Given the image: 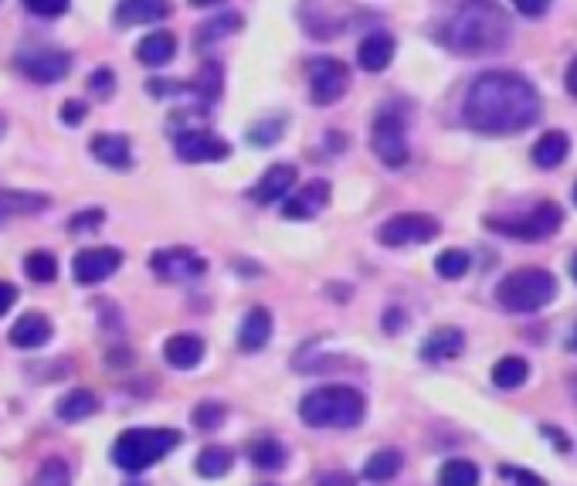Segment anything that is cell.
<instances>
[{
  "label": "cell",
  "instance_id": "cell-37",
  "mask_svg": "<svg viewBox=\"0 0 577 486\" xmlns=\"http://www.w3.org/2000/svg\"><path fill=\"white\" fill-rule=\"evenodd\" d=\"M102 221H106V211L89 208V211H79V215L68 221V228H72L75 235H79V232H96V228H102Z\"/></svg>",
  "mask_w": 577,
  "mask_h": 486
},
{
  "label": "cell",
  "instance_id": "cell-30",
  "mask_svg": "<svg viewBox=\"0 0 577 486\" xmlns=\"http://www.w3.org/2000/svg\"><path fill=\"white\" fill-rule=\"evenodd\" d=\"M479 480V466L469 463V459H449L438 473V486H479Z\"/></svg>",
  "mask_w": 577,
  "mask_h": 486
},
{
  "label": "cell",
  "instance_id": "cell-47",
  "mask_svg": "<svg viewBox=\"0 0 577 486\" xmlns=\"http://www.w3.org/2000/svg\"><path fill=\"white\" fill-rule=\"evenodd\" d=\"M194 7H214V4H221V0H191Z\"/></svg>",
  "mask_w": 577,
  "mask_h": 486
},
{
  "label": "cell",
  "instance_id": "cell-36",
  "mask_svg": "<svg viewBox=\"0 0 577 486\" xmlns=\"http://www.w3.org/2000/svg\"><path fill=\"white\" fill-rule=\"evenodd\" d=\"M221 422H225V405H218V402H201V405L194 408V425H197V429L211 432V429H218Z\"/></svg>",
  "mask_w": 577,
  "mask_h": 486
},
{
  "label": "cell",
  "instance_id": "cell-15",
  "mask_svg": "<svg viewBox=\"0 0 577 486\" xmlns=\"http://www.w3.org/2000/svg\"><path fill=\"white\" fill-rule=\"evenodd\" d=\"M299 181V170L292 164H275L262 174V181L255 184V201L258 204H272L279 198H286V194L296 187Z\"/></svg>",
  "mask_w": 577,
  "mask_h": 486
},
{
  "label": "cell",
  "instance_id": "cell-33",
  "mask_svg": "<svg viewBox=\"0 0 577 486\" xmlns=\"http://www.w3.org/2000/svg\"><path fill=\"white\" fill-rule=\"evenodd\" d=\"M24 272H28L34 283H51V279L58 276V262L51 252H31L28 259H24Z\"/></svg>",
  "mask_w": 577,
  "mask_h": 486
},
{
  "label": "cell",
  "instance_id": "cell-12",
  "mask_svg": "<svg viewBox=\"0 0 577 486\" xmlns=\"http://www.w3.org/2000/svg\"><path fill=\"white\" fill-rule=\"evenodd\" d=\"M177 157L184 164H211L228 157V143L208 130H187L177 136Z\"/></svg>",
  "mask_w": 577,
  "mask_h": 486
},
{
  "label": "cell",
  "instance_id": "cell-35",
  "mask_svg": "<svg viewBox=\"0 0 577 486\" xmlns=\"http://www.w3.org/2000/svg\"><path fill=\"white\" fill-rule=\"evenodd\" d=\"M241 28V17L238 14H225V17H214L201 28V45H211L214 38H225V34H235Z\"/></svg>",
  "mask_w": 577,
  "mask_h": 486
},
{
  "label": "cell",
  "instance_id": "cell-22",
  "mask_svg": "<svg viewBox=\"0 0 577 486\" xmlns=\"http://www.w3.org/2000/svg\"><path fill=\"white\" fill-rule=\"evenodd\" d=\"M170 14V4L167 0H123L116 7V21L119 24H153V21H163Z\"/></svg>",
  "mask_w": 577,
  "mask_h": 486
},
{
  "label": "cell",
  "instance_id": "cell-39",
  "mask_svg": "<svg viewBox=\"0 0 577 486\" xmlns=\"http://www.w3.org/2000/svg\"><path fill=\"white\" fill-rule=\"evenodd\" d=\"M24 7L38 17H58L68 11V0H24Z\"/></svg>",
  "mask_w": 577,
  "mask_h": 486
},
{
  "label": "cell",
  "instance_id": "cell-29",
  "mask_svg": "<svg viewBox=\"0 0 577 486\" xmlns=\"http://www.w3.org/2000/svg\"><path fill=\"white\" fill-rule=\"evenodd\" d=\"M530 378V364L523 357H503V361L493 364V385L503 391H516L523 388Z\"/></svg>",
  "mask_w": 577,
  "mask_h": 486
},
{
  "label": "cell",
  "instance_id": "cell-26",
  "mask_svg": "<svg viewBox=\"0 0 577 486\" xmlns=\"http://www.w3.org/2000/svg\"><path fill=\"white\" fill-rule=\"evenodd\" d=\"M96 408H99V398L92 395V391L75 388V391H68L62 402H58L55 412L62 422H85L89 415H96Z\"/></svg>",
  "mask_w": 577,
  "mask_h": 486
},
{
  "label": "cell",
  "instance_id": "cell-28",
  "mask_svg": "<svg viewBox=\"0 0 577 486\" xmlns=\"http://www.w3.org/2000/svg\"><path fill=\"white\" fill-rule=\"evenodd\" d=\"M401 466H404V456L398 453V449H377L374 456L367 459V466H364V476L370 483H391L394 476L401 473Z\"/></svg>",
  "mask_w": 577,
  "mask_h": 486
},
{
  "label": "cell",
  "instance_id": "cell-17",
  "mask_svg": "<svg viewBox=\"0 0 577 486\" xmlns=\"http://www.w3.org/2000/svg\"><path fill=\"white\" fill-rule=\"evenodd\" d=\"M163 357H167L170 368L191 371V368L201 364V357H204V340L194 337V334H177V337H170L167 344H163Z\"/></svg>",
  "mask_w": 577,
  "mask_h": 486
},
{
  "label": "cell",
  "instance_id": "cell-21",
  "mask_svg": "<svg viewBox=\"0 0 577 486\" xmlns=\"http://www.w3.org/2000/svg\"><path fill=\"white\" fill-rule=\"evenodd\" d=\"M394 58V41L391 34H370V38L360 41L357 48V62L364 72H384Z\"/></svg>",
  "mask_w": 577,
  "mask_h": 486
},
{
  "label": "cell",
  "instance_id": "cell-20",
  "mask_svg": "<svg viewBox=\"0 0 577 486\" xmlns=\"http://www.w3.org/2000/svg\"><path fill=\"white\" fill-rule=\"evenodd\" d=\"M92 153H96L99 164L106 167H116V170H126L133 164V150H129V140L119 133H99L92 140Z\"/></svg>",
  "mask_w": 577,
  "mask_h": 486
},
{
  "label": "cell",
  "instance_id": "cell-34",
  "mask_svg": "<svg viewBox=\"0 0 577 486\" xmlns=\"http://www.w3.org/2000/svg\"><path fill=\"white\" fill-rule=\"evenodd\" d=\"M31 486H72V473H68L62 459H45Z\"/></svg>",
  "mask_w": 577,
  "mask_h": 486
},
{
  "label": "cell",
  "instance_id": "cell-18",
  "mask_svg": "<svg viewBox=\"0 0 577 486\" xmlns=\"http://www.w3.org/2000/svg\"><path fill=\"white\" fill-rule=\"evenodd\" d=\"M465 347V334L459 327H438L435 334H428V340L421 344V357L425 361H452V357H459Z\"/></svg>",
  "mask_w": 577,
  "mask_h": 486
},
{
  "label": "cell",
  "instance_id": "cell-24",
  "mask_svg": "<svg viewBox=\"0 0 577 486\" xmlns=\"http://www.w3.org/2000/svg\"><path fill=\"white\" fill-rule=\"evenodd\" d=\"M174 51H177V38L170 31H153V34H146V38L136 45V58H140L143 65H150V68H160V65H167L170 58H174Z\"/></svg>",
  "mask_w": 577,
  "mask_h": 486
},
{
  "label": "cell",
  "instance_id": "cell-38",
  "mask_svg": "<svg viewBox=\"0 0 577 486\" xmlns=\"http://www.w3.org/2000/svg\"><path fill=\"white\" fill-rule=\"evenodd\" d=\"M499 476H503V480H513L516 486H547L544 476H537L530 470H516V466H499Z\"/></svg>",
  "mask_w": 577,
  "mask_h": 486
},
{
  "label": "cell",
  "instance_id": "cell-10",
  "mask_svg": "<svg viewBox=\"0 0 577 486\" xmlns=\"http://www.w3.org/2000/svg\"><path fill=\"white\" fill-rule=\"evenodd\" d=\"M350 85V72L347 65L337 62V58H316L309 65V89H313V102L316 106H333Z\"/></svg>",
  "mask_w": 577,
  "mask_h": 486
},
{
  "label": "cell",
  "instance_id": "cell-41",
  "mask_svg": "<svg viewBox=\"0 0 577 486\" xmlns=\"http://www.w3.org/2000/svg\"><path fill=\"white\" fill-rule=\"evenodd\" d=\"M513 7L527 17H540L550 7V0H513Z\"/></svg>",
  "mask_w": 577,
  "mask_h": 486
},
{
  "label": "cell",
  "instance_id": "cell-11",
  "mask_svg": "<svg viewBox=\"0 0 577 486\" xmlns=\"http://www.w3.org/2000/svg\"><path fill=\"white\" fill-rule=\"evenodd\" d=\"M119 266H123V252L119 249H85L75 255L72 272H75V283L96 286V283H106Z\"/></svg>",
  "mask_w": 577,
  "mask_h": 486
},
{
  "label": "cell",
  "instance_id": "cell-3",
  "mask_svg": "<svg viewBox=\"0 0 577 486\" xmlns=\"http://www.w3.org/2000/svg\"><path fill=\"white\" fill-rule=\"evenodd\" d=\"M364 412V395L347 385L316 388L299 402V419L313 425V429H353V425L364 422Z\"/></svg>",
  "mask_w": 577,
  "mask_h": 486
},
{
  "label": "cell",
  "instance_id": "cell-51",
  "mask_svg": "<svg viewBox=\"0 0 577 486\" xmlns=\"http://www.w3.org/2000/svg\"><path fill=\"white\" fill-rule=\"evenodd\" d=\"M126 486H146V483H126Z\"/></svg>",
  "mask_w": 577,
  "mask_h": 486
},
{
  "label": "cell",
  "instance_id": "cell-25",
  "mask_svg": "<svg viewBox=\"0 0 577 486\" xmlns=\"http://www.w3.org/2000/svg\"><path fill=\"white\" fill-rule=\"evenodd\" d=\"M567 153H571V136L561 130H550L540 136L537 147H533V164L544 170H554L557 164H564Z\"/></svg>",
  "mask_w": 577,
  "mask_h": 486
},
{
  "label": "cell",
  "instance_id": "cell-8",
  "mask_svg": "<svg viewBox=\"0 0 577 486\" xmlns=\"http://www.w3.org/2000/svg\"><path fill=\"white\" fill-rule=\"evenodd\" d=\"M561 221H564L561 204L544 201V204H537L530 215H523V218H516V221L489 218V228H493V232H503V235H516V238H523V242H533V238L554 235L557 228H561Z\"/></svg>",
  "mask_w": 577,
  "mask_h": 486
},
{
  "label": "cell",
  "instance_id": "cell-44",
  "mask_svg": "<svg viewBox=\"0 0 577 486\" xmlns=\"http://www.w3.org/2000/svg\"><path fill=\"white\" fill-rule=\"evenodd\" d=\"M544 436H550V442H554V449H561V453H567V449H571V439L564 436V429H554V425H544Z\"/></svg>",
  "mask_w": 577,
  "mask_h": 486
},
{
  "label": "cell",
  "instance_id": "cell-4",
  "mask_svg": "<svg viewBox=\"0 0 577 486\" xmlns=\"http://www.w3.org/2000/svg\"><path fill=\"white\" fill-rule=\"evenodd\" d=\"M554 296H557V279L550 276L547 269H537V266L506 272L496 286V303L510 313H537L554 303Z\"/></svg>",
  "mask_w": 577,
  "mask_h": 486
},
{
  "label": "cell",
  "instance_id": "cell-19",
  "mask_svg": "<svg viewBox=\"0 0 577 486\" xmlns=\"http://www.w3.org/2000/svg\"><path fill=\"white\" fill-rule=\"evenodd\" d=\"M269 337H272V317H269V310H262V306L248 310V317L241 320V330H238L241 351H248V354L262 351V347L269 344Z\"/></svg>",
  "mask_w": 577,
  "mask_h": 486
},
{
  "label": "cell",
  "instance_id": "cell-14",
  "mask_svg": "<svg viewBox=\"0 0 577 486\" xmlns=\"http://www.w3.org/2000/svg\"><path fill=\"white\" fill-rule=\"evenodd\" d=\"M326 201H330V184H326V181H309L303 191L292 194L282 211H286V218H292V221H306V218L320 215V211L326 208Z\"/></svg>",
  "mask_w": 577,
  "mask_h": 486
},
{
  "label": "cell",
  "instance_id": "cell-16",
  "mask_svg": "<svg viewBox=\"0 0 577 486\" xmlns=\"http://www.w3.org/2000/svg\"><path fill=\"white\" fill-rule=\"evenodd\" d=\"M48 340H51V320L45 313H24L11 327V344L21 347V351H38Z\"/></svg>",
  "mask_w": 577,
  "mask_h": 486
},
{
  "label": "cell",
  "instance_id": "cell-27",
  "mask_svg": "<svg viewBox=\"0 0 577 486\" xmlns=\"http://www.w3.org/2000/svg\"><path fill=\"white\" fill-rule=\"evenodd\" d=\"M248 459H252L258 470H282L286 466V446L272 436H258L248 442Z\"/></svg>",
  "mask_w": 577,
  "mask_h": 486
},
{
  "label": "cell",
  "instance_id": "cell-32",
  "mask_svg": "<svg viewBox=\"0 0 577 486\" xmlns=\"http://www.w3.org/2000/svg\"><path fill=\"white\" fill-rule=\"evenodd\" d=\"M435 272H438L442 279H462L465 272H469V252L445 249V252L435 259Z\"/></svg>",
  "mask_w": 577,
  "mask_h": 486
},
{
  "label": "cell",
  "instance_id": "cell-1",
  "mask_svg": "<svg viewBox=\"0 0 577 486\" xmlns=\"http://www.w3.org/2000/svg\"><path fill=\"white\" fill-rule=\"evenodd\" d=\"M465 126L476 133L506 136L537 123L540 99L533 85L516 72H486L465 92Z\"/></svg>",
  "mask_w": 577,
  "mask_h": 486
},
{
  "label": "cell",
  "instance_id": "cell-42",
  "mask_svg": "<svg viewBox=\"0 0 577 486\" xmlns=\"http://www.w3.org/2000/svg\"><path fill=\"white\" fill-rule=\"evenodd\" d=\"M62 119H65L68 126L82 123V119H85V106H82V102H75V99H68L65 106H62Z\"/></svg>",
  "mask_w": 577,
  "mask_h": 486
},
{
  "label": "cell",
  "instance_id": "cell-46",
  "mask_svg": "<svg viewBox=\"0 0 577 486\" xmlns=\"http://www.w3.org/2000/svg\"><path fill=\"white\" fill-rule=\"evenodd\" d=\"M564 82H567V92H571V96H577V58L571 62V68H567Z\"/></svg>",
  "mask_w": 577,
  "mask_h": 486
},
{
  "label": "cell",
  "instance_id": "cell-43",
  "mask_svg": "<svg viewBox=\"0 0 577 486\" xmlns=\"http://www.w3.org/2000/svg\"><path fill=\"white\" fill-rule=\"evenodd\" d=\"M14 300H17V289H14L11 283H4V279H0V317H4V313L11 310Z\"/></svg>",
  "mask_w": 577,
  "mask_h": 486
},
{
  "label": "cell",
  "instance_id": "cell-2",
  "mask_svg": "<svg viewBox=\"0 0 577 486\" xmlns=\"http://www.w3.org/2000/svg\"><path fill=\"white\" fill-rule=\"evenodd\" d=\"M438 38L455 55H493L510 41V21L493 0H462L438 28Z\"/></svg>",
  "mask_w": 577,
  "mask_h": 486
},
{
  "label": "cell",
  "instance_id": "cell-7",
  "mask_svg": "<svg viewBox=\"0 0 577 486\" xmlns=\"http://www.w3.org/2000/svg\"><path fill=\"white\" fill-rule=\"evenodd\" d=\"M370 147L381 157L384 167L398 170L408 164V140H404V119L394 109H384L374 119V130H370Z\"/></svg>",
  "mask_w": 577,
  "mask_h": 486
},
{
  "label": "cell",
  "instance_id": "cell-45",
  "mask_svg": "<svg viewBox=\"0 0 577 486\" xmlns=\"http://www.w3.org/2000/svg\"><path fill=\"white\" fill-rule=\"evenodd\" d=\"M116 79H113V72H106V68H102V72H96V79H92V89L99 92V96H106L109 92V85H113Z\"/></svg>",
  "mask_w": 577,
  "mask_h": 486
},
{
  "label": "cell",
  "instance_id": "cell-6",
  "mask_svg": "<svg viewBox=\"0 0 577 486\" xmlns=\"http://www.w3.org/2000/svg\"><path fill=\"white\" fill-rule=\"evenodd\" d=\"M442 225L432 215H421V211H404V215L387 218L381 228H377V242L387 245V249H408V245H425L438 238Z\"/></svg>",
  "mask_w": 577,
  "mask_h": 486
},
{
  "label": "cell",
  "instance_id": "cell-48",
  "mask_svg": "<svg viewBox=\"0 0 577 486\" xmlns=\"http://www.w3.org/2000/svg\"><path fill=\"white\" fill-rule=\"evenodd\" d=\"M571 276H574V283H577V252H574V259H571Z\"/></svg>",
  "mask_w": 577,
  "mask_h": 486
},
{
  "label": "cell",
  "instance_id": "cell-23",
  "mask_svg": "<svg viewBox=\"0 0 577 486\" xmlns=\"http://www.w3.org/2000/svg\"><path fill=\"white\" fill-rule=\"evenodd\" d=\"M48 211V198L34 191H0V225L17 215H41Z\"/></svg>",
  "mask_w": 577,
  "mask_h": 486
},
{
  "label": "cell",
  "instance_id": "cell-50",
  "mask_svg": "<svg viewBox=\"0 0 577 486\" xmlns=\"http://www.w3.org/2000/svg\"><path fill=\"white\" fill-rule=\"evenodd\" d=\"M4 130H7V123H4V116H0V136H4Z\"/></svg>",
  "mask_w": 577,
  "mask_h": 486
},
{
  "label": "cell",
  "instance_id": "cell-9",
  "mask_svg": "<svg viewBox=\"0 0 577 486\" xmlns=\"http://www.w3.org/2000/svg\"><path fill=\"white\" fill-rule=\"evenodd\" d=\"M150 266L163 283H187V279H197L208 272V262H204L194 249H184V245L153 252Z\"/></svg>",
  "mask_w": 577,
  "mask_h": 486
},
{
  "label": "cell",
  "instance_id": "cell-49",
  "mask_svg": "<svg viewBox=\"0 0 577 486\" xmlns=\"http://www.w3.org/2000/svg\"><path fill=\"white\" fill-rule=\"evenodd\" d=\"M571 351H577V327H574V334H571Z\"/></svg>",
  "mask_w": 577,
  "mask_h": 486
},
{
  "label": "cell",
  "instance_id": "cell-40",
  "mask_svg": "<svg viewBox=\"0 0 577 486\" xmlns=\"http://www.w3.org/2000/svg\"><path fill=\"white\" fill-rule=\"evenodd\" d=\"M316 486H357V476L343 473V470H330V473H323L320 480H316Z\"/></svg>",
  "mask_w": 577,
  "mask_h": 486
},
{
  "label": "cell",
  "instance_id": "cell-13",
  "mask_svg": "<svg viewBox=\"0 0 577 486\" xmlns=\"http://www.w3.org/2000/svg\"><path fill=\"white\" fill-rule=\"evenodd\" d=\"M68 68H72V58H68L65 51H55V48L34 51V55L21 58V72L38 85H51V82L65 79Z\"/></svg>",
  "mask_w": 577,
  "mask_h": 486
},
{
  "label": "cell",
  "instance_id": "cell-31",
  "mask_svg": "<svg viewBox=\"0 0 577 486\" xmlns=\"http://www.w3.org/2000/svg\"><path fill=\"white\" fill-rule=\"evenodd\" d=\"M228 470H231V449H225V446L201 449V456H197V473L208 476V480H218V476H225Z\"/></svg>",
  "mask_w": 577,
  "mask_h": 486
},
{
  "label": "cell",
  "instance_id": "cell-52",
  "mask_svg": "<svg viewBox=\"0 0 577 486\" xmlns=\"http://www.w3.org/2000/svg\"><path fill=\"white\" fill-rule=\"evenodd\" d=\"M574 204H577V184H574Z\"/></svg>",
  "mask_w": 577,
  "mask_h": 486
},
{
  "label": "cell",
  "instance_id": "cell-5",
  "mask_svg": "<svg viewBox=\"0 0 577 486\" xmlns=\"http://www.w3.org/2000/svg\"><path fill=\"white\" fill-rule=\"evenodd\" d=\"M180 446V432L174 429H129L116 439L113 463L126 473H143L160 463L167 453Z\"/></svg>",
  "mask_w": 577,
  "mask_h": 486
}]
</instances>
